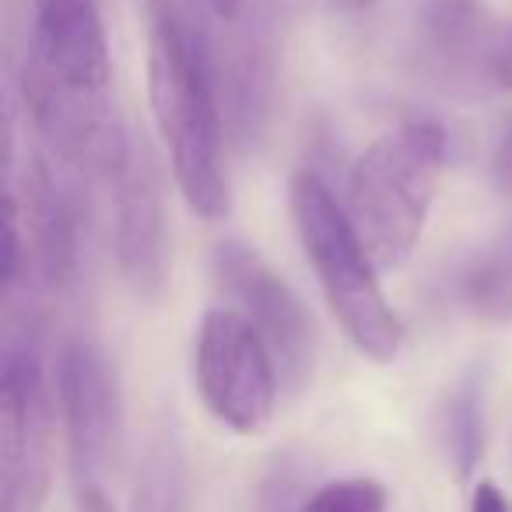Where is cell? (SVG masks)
<instances>
[{
  "label": "cell",
  "mask_w": 512,
  "mask_h": 512,
  "mask_svg": "<svg viewBox=\"0 0 512 512\" xmlns=\"http://www.w3.org/2000/svg\"><path fill=\"white\" fill-rule=\"evenodd\" d=\"M22 99L46 148L85 176L113 179L134 137L113 95L99 0H29Z\"/></svg>",
  "instance_id": "obj_1"
},
{
  "label": "cell",
  "mask_w": 512,
  "mask_h": 512,
  "mask_svg": "<svg viewBox=\"0 0 512 512\" xmlns=\"http://www.w3.org/2000/svg\"><path fill=\"white\" fill-rule=\"evenodd\" d=\"M288 204L306 260L344 337L372 362H393L404 348V323L383 295L376 278L379 264L351 225L341 200L316 172L306 169L292 179Z\"/></svg>",
  "instance_id": "obj_2"
},
{
  "label": "cell",
  "mask_w": 512,
  "mask_h": 512,
  "mask_svg": "<svg viewBox=\"0 0 512 512\" xmlns=\"http://www.w3.org/2000/svg\"><path fill=\"white\" fill-rule=\"evenodd\" d=\"M446 172V134L432 120L386 130L348 172V218L379 271H397L425 232L428 207Z\"/></svg>",
  "instance_id": "obj_3"
},
{
  "label": "cell",
  "mask_w": 512,
  "mask_h": 512,
  "mask_svg": "<svg viewBox=\"0 0 512 512\" xmlns=\"http://www.w3.org/2000/svg\"><path fill=\"white\" fill-rule=\"evenodd\" d=\"M148 92L158 134L169 148L176 183L193 214L218 221L228 214L225 134L214 57L176 36L151 32Z\"/></svg>",
  "instance_id": "obj_4"
},
{
  "label": "cell",
  "mask_w": 512,
  "mask_h": 512,
  "mask_svg": "<svg viewBox=\"0 0 512 512\" xmlns=\"http://www.w3.org/2000/svg\"><path fill=\"white\" fill-rule=\"evenodd\" d=\"M407 67L442 99L484 102L512 92V22L481 0H428L407 36Z\"/></svg>",
  "instance_id": "obj_5"
},
{
  "label": "cell",
  "mask_w": 512,
  "mask_h": 512,
  "mask_svg": "<svg viewBox=\"0 0 512 512\" xmlns=\"http://www.w3.org/2000/svg\"><path fill=\"white\" fill-rule=\"evenodd\" d=\"M53 400L36 323H8L0 355V512H43L50 498Z\"/></svg>",
  "instance_id": "obj_6"
},
{
  "label": "cell",
  "mask_w": 512,
  "mask_h": 512,
  "mask_svg": "<svg viewBox=\"0 0 512 512\" xmlns=\"http://www.w3.org/2000/svg\"><path fill=\"white\" fill-rule=\"evenodd\" d=\"M204 407L235 435H260L274 418L281 372L260 330L232 306L207 309L193 344Z\"/></svg>",
  "instance_id": "obj_7"
},
{
  "label": "cell",
  "mask_w": 512,
  "mask_h": 512,
  "mask_svg": "<svg viewBox=\"0 0 512 512\" xmlns=\"http://www.w3.org/2000/svg\"><path fill=\"white\" fill-rule=\"evenodd\" d=\"M78 207L50 162L29 155L8 190L4 225V292L18 288L60 292L78 271Z\"/></svg>",
  "instance_id": "obj_8"
},
{
  "label": "cell",
  "mask_w": 512,
  "mask_h": 512,
  "mask_svg": "<svg viewBox=\"0 0 512 512\" xmlns=\"http://www.w3.org/2000/svg\"><path fill=\"white\" fill-rule=\"evenodd\" d=\"M218 292L239 309L271 348L281 372V386L299 390L313 372L316 330L299 295L271 271L264 256L246 242H221L211 260Z\"/></svg>",
  "instance_id": "obj_9"
},
{
  "label": "cell",
  "mask_w": 512,
  "mask_h": 512,
  "mask_svg": "<svg viewBox=\"0 0 512 512\" xmlns=\"http://www.w3.org/2000/svg\"><path fill=\"white\" fill-rule=\"evenodd\" d=\"M57 404L67 428L74 484H102L120 456V383L106 351L88 337L64 344L57 362Z\"/></svg>",
  "instance_id": "obj_10"
},
{
  "label": "cell",
  "mask_w": 512,
  "mask_h": 512,
  "mask_svg": "<svg viewBox=\"0 0 512 512\" xmlns=\"http://www.w3.org/2000/svg\"><path fill=\"white\" fill-rule=\"evenodd\" d=\"M281 74V25L271 0L249 8L246 22L235 25L221 57H214L221 109L228 116L232 137L249 148L267 134L278 99Z\"/></svg>",
  "instance_id": "obj_11"
},
{
  "label": "cell",
  "mask_w": 512,
  "mask_h": 512,
  "mask_svg": "<svg viewBox=\"0 0 512 512\" xmlns=\"http://www.w3.org/2000/svg\"><path fill=\"white\" fill-rule=\"evenodd\" d=\"M113 249L123 281L141 299H158L169 274V232L158 165L144 144L134 141L130 158L113 176Z\"/></svg>",
  "instance_id": "obj_12"
},
{
  "label": "cell",
  "mask_w": 512,
  "mask_h": 512,
  "mask_svg": "<svg viewBox=\"0 0 512 512\" xmlns=\"http://www.w3.org/2000/svg\"><path fill=\"white\" fill-rule=\"evenodd\" d=\"M484 376L477 369L463 372L446 390L435 414V442L453 481L467 484L484 456Z\"/></svg>",
  "instance_id": "obj_13"
},
{
  "label": "cell",
  "mask_w": 512,
  "mask_h": 512,
  "mask_svg": "<svg viewBox=\"0 0 512 512\" xmlns=\"http://www.w3.org/2000/svg\"><path fill=\"white\" fill-rule=\"evenodd\" d=\"M456 292L474 320L512 323V228L470 256Z\"/></svg>",
  "instance_id": "obj_14"
},
{
  "label": "cell",
  "mask_w": 512,
  "mask_h": 512,
  "mask_svg": "<svg viewBox=\"0 0 512 512\" xmlns=\"http://www.w3.org/2000/svg\"><path fill=\"white\" fill-rule=\"evenodd\" d=\"M130 512H186V463L172 435H158L144 453Z\"/></svg>",
  "instance_id": "obj_15"
},
{
  "label": "cell",
  "mask_w": 512,
  "mask_h": 512,
  "mask_svg": "<svg viewBox=\"0 0 512 512\" xmlns=\"http://www.w3.org/2000/svg\"><path fill=\"white\" fill-rule=\"evenodd\" d=\"M144 8L151 15V32L176 36L193 50L214 57L211 25H207V15H214L211 0H144Z\"/></svg>",
  "instance_id": "obj_16"
},
{
  "label": "cell",
  "mask_w": 512,
  "mask_h": 512,
  "mask_svg": "<svg viewBox=\"0 0 512 512\" xmlns=\"http://www.w3.org/2000/svg\"><path fill=\"white\" fill-rule=\"evenodd\" d=\"M390 495L376 477H337L309 491L299 512H386Z\"/></svg>",
  "instance_id": "obj_17"
},
{
  "label": "cell",
  "mask_w": 512,
  "mask_h": 512,
  "mask_svg": "<svg viewBox=\"0 0 512 512\" xmlns=\"http://www.w3.org/2000/svg\"><path fill=\"white\" fill-rule=\"evenodd\" d=\"M302 470L292 460H278L264 474L260 488H256L253 512H299L306 495H302Z\"/></svg>",
  "instance_id": "obj_18"
},
{
  "label": "cell",
  "mask_w": 512,
  "mask_h": 512,
  "mask_svg": "<svg viewBox=\"0 0 512 512\" xmlns=\"http://www.w3.org/2000/svg\"><path fill=\"white\" fill-rule=\"evenodd\" d=\"M491 176H495V186L505 193V197H512V120L509 127L502 130V137H498L495 151H491Z\"/></svg>",
  "instance_id": "obj_19"
},
{
  "label": "cell",
  "mask_w": 512,
  "mask_h": 512,
  "mask_svg": "<svg viewBox=\"0 0 512 512\" xmlns=\"http://www.w3.org/2000/svg\"><path fill=\"white\" fill-rule=\"evenodd\" d=\"M470 512H512V505L495 481L481 477V481L474 484V491H470Z\"/></svg>",
  "instance_id": "obj_20"
},
{
  "label": "cell",
  "mask_w": 512,
  "mask_h": 512,
  "mask_svg": "<svg viewBox=\"0 0 512 512\" xmlns=\"http://www.w3.org/2000/svg\"><path fill=\"white\" fill-rule=\"evenodd\" d=\"M74 512H116L102 484H74Z\"/></svg>",
  "instance_id": "obj_21"
},
{
  "label": "cell",
  "mask_w": 512,
  "mask_h": 512,
  "mask_svg": "<svg viewBox=\"0 0 512 512\" xmlns=\"http://www.w3.org/2000/svg\"><path fill=\"white\" fill-rule=\"evenodd\" d=\"M211 8L218 18H225V22H235V18L242 15V8H246V0H211Z\"/></svg>",
  "instance_id": "obj_22"
},
{
  "label": "cell",
  "mask_w": 512,
  "mask_h": 512,
  "mask_svg": "<svg viewBox=\"0 0 512 512\" xmlns=\"http://www.w3.org/2000/svg\"><path fill=\"white\" fill-rule=\"evenodd\" d=\"M341 8H362V4H369V0H337Z\"/></svg>",
  "instance_id": "obj_23"
}]
</instances>
